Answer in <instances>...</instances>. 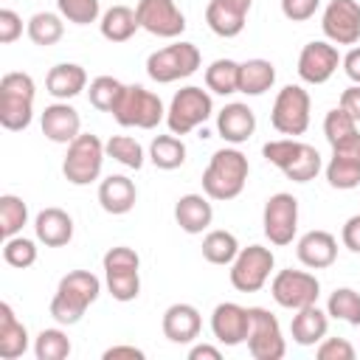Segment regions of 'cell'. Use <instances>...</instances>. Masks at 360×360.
<instances>
[{
    "label": "cell",
    "instance_id": "obj_1",
    "mask_svg": "<svg viewBox=\"0 0 360 360\" xmlns=\"http://www.w3.org/2000/svg\"><path fill=\"white\" fill-rule=\"evenodd\" d=\"M248 174H250V163L239 149L233 146L217 149L202 172V191L208 200H233L242 194Z\"/></svg>",
    "mask_w": 360,
    "mask_h": 360
},
{
    "label": "cell",
    "instance_id": "obj_2",
    "mask_svg": "<svg viewBox=\"0 0 360 360\" xmlns=\"http://www.w3.org/2000/svg\"><path fill=\"white\" fill-rule=\"evenodd\" d=\"M101 292V281L90 273V270H70L68 276H62L53 298H51V315L56 323L73 326L82 321V315L87 312V307L98 298Z\"/></svg>",
    "mask_w": 360,
    "mask_h": 360
},
{
    "label": "cell",
    "instance_id": "obj_3",
    "mask_svg": "<svg viewBox=\"0 0 360 360\" xmlns=\"http://www.w3.org/2000/svg\"><path fill=\"white\" fill-rule=\"evenodd\" d=\"M37 84L28 73L11 70L0 79V124L8 132H20L34 118Z\"/></svg>",
    "mask_w": 360,
    "mask_h": 360
},
{
    "label": "cell",
    "instance_id": "obj_4",
    "mask_svg": "<svg viewBox=\"0 0 360 360\" xmlns=\"http://www.w3.org/2000/svg\"><path fill=\"white\" fill-rule=\"evenodd\" d=\"M262 155L278 166L292 183H309L318 177L321 172V155L315 146L295 141V138H278V141H267L262 146Z\"/></svg>",
    "mask_w": 360,
    "mask_h": 360
},
{
    "label": "cell",
    "instance_id": "obj_5",
    "mask_svg": "<svg viewBox=\"0 0 360 360\" xmlns=\"http://www.w3.org/2000/svg\"><path fill=\"white\" fill-rule=\"evenodd\" d=\"M121 127H135V129H155L163 118V101L158 93L141 87V84H124L121 98L115 101L112 112H110Z\"/></svg>",
    "mask_w": 360,
    "mask_h": 360
},
{
    "label": "cell",
    "instance_id": "obj_6",
    "mask_svg": "<svg viewBox=\"0 0 360 360\" xmlns=\"http://www.w3.org/2000/svg\"><path fill=\"white\" fill-rule=\"evenodd\" d=\"M200 62H202V56L194 42H174V45H166V48L149 53L146 73L158 84H172L177 79H188L191 73H197Z\"/></svg>",
    "mask_w": 360,
    "mask_h": 360
},
{
    "label": "cell",
    "instance_id": "obj_7",
    "mask_svg": "<svg viewBox=\"0 0 360 360\" xmlns=\"http://www.w3.org/2000/svg\"><path fill=\"white\" fill-rule=\"evenodd\" d=\"M104 143L98 141V135L82 132L76 141L68 143V155L62 160V174L68 183L73 186H90L93 180H98L101 166H104Z\"/></svg>",
    "mask_w": 360,
    "mask_h": 360
},
{
    "label": "cell",
    "instance_id": "obj_8",
    "mask_svg": "<svg viewBox=\"0 0 360 360\" xmlns=\"http://www.w3.org/2000/svg\"><path fill=\"white\" fill-rule=\"evenodd\" d=\"M214 112V101H211V93L197 87V84H188L183 90H177L172 96V104L166 110V124H169V132L174 135H188L191 129H197L200 124H205Z\"/></svg>",
    "mask_w": 360,
    "mask_h": 360
},
{
    "label": "cell",
    "instance_id": "obj_9",
    "mask_svg": "<svg viewBox=\"0 0 360 360\" xmlns=\"http://www.w3.org/2000/svg\"><path fill=\"white\" fill-rule=\"evenodd\" d=\"M309 110H312V98L301 84H284L273 101L270 110V124L278 135L287 138H298L307 132L309 127Z\"/></svg>",
    "mask_w": 360,
    "mask_h": 360
},
{
    "label": "cell",
    "instance_id": "obj_10",
    "mask_svg": "<svg viewBox=\"0 0 360 360\" xmlns=\"http://www.w3.org/2000/svg\"><path fill=\"white\" fill-rule=\"evenodd\" d=\"M273 264H276V256L270 248L264 245H248V248H239L236 259L231 262V284L233 290L239 292H259L270 273H273Z\"/></svg>",
    "mask_w": 360,
    "mask_h": 360
},
{
    "label": "cell",
    "instance_id": "obj_11",
    "mask_svg": "<svg viewBox=\"0 0 360 360\" xmlns=\"http://www.w3.org/2000/svg\"><path fill=\"white\" fill-rule=\"evenodd\" d=\"M250 326H248V352L253 360H281L287 352L281 326L276 315L264 307H248Z\"/></svg>",
    "mask_w": 360,
    "mask_h": 360
},
{
    "label": "cell",
    "instance_id": "obj_12",
    "mask_svg": "<svg viewBox=\"0 0 360 360\" xmlns=\"http://www.w3.org/2000/svg\"><path fill=\"white\" fill-rule=\"evenodd\" d=\"M273 301L284 309H301L309 304H318L321 281L307 270H278L270 284Z\"/></svg>",
    "mask_w": 360,
    "mask_h": 360
},
{
    "label": "cell",
    "instance_id": "obj_13",
    "mask_svg": "<svg viewBox=\"0 0 360 360\" xmlns=\"http://www.w3.org/2000/svg\"><path fill=\"white\" fill-rule=\"evenodd\" d=\"M262 225H264V236L273 245H290L295 239L298 231V200L287 191L273 194L264 202V214H262Z\"/></svg>",
    "mask_w": 360,
    "mask_h": 360
},
{
    "label": "cell",
    "instance_id": "obj_14",
    "mask_svg": "<svg viewBox=\"0 0 360 360\" xmlns=\"http://www.w3.org/2000/svg\"><path fill=\"white\" fill-rule=\"evenodd\" d=\"M135 14H138L141 28L149 31L152 37L174 39L186 31V17L174 0H138Z\"/></svg>",
    "mask_w": 360,
    "mask_h": 360
},
{
    "label": "cell",
    "instance_id": "obj_15",
    "mask_svg": "<svg viewBox=\"0 0 360 360\" xmlns=\"http://www.w3.org/2000/svg\"><path fill=\"white\" fill-rule=\"evenodd\" d=\"M321 28L335 45H354L360 39V3L357 0H329L321 17Z\"/></svg>",
    "mask_w": 360,
    "mask_h": 360
},
{
    "label": "cell",
    "instance_id": "obj_16",
    "mask_svg": "<svg viewBox=\"0 0 360 360\" xmlns=\"http://www.w3.org/2000/svg\"><path fill=\"white\" fill-rule=\"evenodd\" d=\"M340 62L343 59H340V53H338V48L332 42L312 39L298 53V76L307 84H323V82H329L335 76Z\"/></svg>",
    "mask_w": 360,
    "mask_h": 360
},
{
    "label": "cell",
    "instance_id": "obj_17",
    "mask_svg": "<svg viewBox=\"0 0 360 360\" xmlns=\"http://www.w3.org/2000/svg\"><path fill=\"white\" fill-rule=\"evenodd\" d=\"M248 326H250V315H248V307H242V304L222 301L211 312V332L222 346L245 343L248 340Z\"/></svg>",
    "mask_w": 360,
    "mask_h": 360
},
{
    "label": "cell",
    "instance_id": "obj_18",
    "mask_svg": "<svg viewBox=\"0 0 360 360\" xmlns=\"http://www.w3.org/2000/svg\"><path fill=\"white\" fill-rule=\"evenodd\" d=\"M250 6L253 0H211L205 8V22L217 37L233 39L242 34Z\"/></svg>",
    "mask_w": 360,
    "mask_h": 360
},
{
    "label": "cell",
    "instance_id": "obj_19",
    "mask_svg": "<svg viewBox=\"0 0 360 360\" xmlns=\"http://www.w3.org/2000/svg\"><path fill=\"white\" fill-rule=\"evenodd\" d=\"M42 135L53 143H70L82 135V118L76 112V107H70L68 101H56V104H48L42 110Z\"/></svg>",
    "mask_w": 360,
    "mask_h": 360
},
{
    "label": "cell",
    "instance_id": "obj_20",
    "mask_svg": "<svg viewBox=\"0 0 360 360\" xmlns=\"http://www.w3.org/2000/svg\"><path fill=\"white\" fill-rule=\"evenodd\" d=\"M295 253H298L304 267L323 270V267H332L335 259H338V239L329 231H307L298 239Z\"/></svg>",
    "mask_w": 360,
    "mask_h": 360
},
{
    "label": "cell",
    "instance_id": "obj_21",
    "mask_svg": "<svg viewBox=\"0 0 360 360\" xmlns=\"http://www.w3.org/2000/svg\"><path fill=\"white\" fill-rule=\"evenodd\" d=\"M217 132L228 141V143H245L253 132H256V115L248 104L242 101H231L219 110L217 115Z\"/></svg>",
    "mask_w": 360,
    "mask_h": 360
},
{
    "label": "cell",
    "instance_id": "obj_22",
    "mask_svg": "<svg viewBox=\"0 0 360 360\" xmlns=\"http://www.w3.org/2000/svg\"><path fill=\"white\" fill-rule=\"evenodd\" d=\"M163 335L172 340V343H191L197 335H200V326H202V318H200V309L194 304H172L166 312H163Z\"/></svg>",
    "mask_w": 360,
    "mask_h": 360
},
{
    "label": "cell",
    "instance_id": "obj_23",
    "mask_svg": "<svg viewBox=\"0 0 360 360\" xmlns=\"http://www.w3.org/2000/svg\"><path fill=\"white\" fill-rule=\"evenodd\" d=\"M34 233L45 248H62L73 239V219L62 208H42L34 219Z\"/></svg>",
    "mask_w": 360,
    "mask_h": 360
},
{
    "label": "cell",
    "instance_id": "obj_24",
    "mask_svg": "<svg viewBox=\"0 0 360 360\" xmlns=\"http://www.w3.org/2000/svg\"><path fill=\"white\" fill-rule=\"evenodd\" d=\"M45 87L56 101H68L76 98L84 87H87V70L76 62H59L48 70L45 76Z\"/></svg>",
    "mask_w": 360,
    "mask_h": 360
},
{
    "label": "cell",
    "instance_id": "obj_25",
    "mask_svg": "<svg viewBox=\"0 0 360 360\" xmlns=\"http://www.w3.org/2000/svg\"><path fill=\"white\" fill-rule=\"evenodd\" d=\"M135 200H138V188L127 174H110L98 186V202L107 214H115V217L127 214L135 208Z\"/></svg>",
    "mask_w": 360,
    "mask_h": 360
},
{
    "label": "cell",
    "instance_id": "obj_26",
    "mask_svg": "<svg viewBox=\"0 0 360 360\" xmlns=\"http://www.w3.org/2000/svg\"><path fill=\"white\" fill-rule=\"evenodd\" d=\"M326 329H329V312H321L318 304H309V307H301L295 309L292 321H290V332H292V340L298 346H315L326 338Z\"/></svg>",
    "mask_w": 360,
    "mask_h": 360
},
{
    "label": "cell",
    "instance_id": "obj_27",
    "mask_svg": "<svg viewBox=\"0 0 360 360\" xmlns=\"http://www.w3.org/2000/svg\"><path fill=\"white\" fill-rule=\"evenodd\" d=\"M174 219L186 233H202L214 219V208L205 194H183L174 205Z\"/></svg>",
    "mask_w": 360,
    "mask_h": 360
},
{
    "label": "cell",
    "instance_id": "obj_28",
    "mask_svg": "<svg viewBox=\"0 0 360 360\" xmlns=\"http://www.w3.org/2000/svg\"><path fill=\"white\" fill-rule=\"evenodd\" d=\"M28 352V329L25 323L17 321L11 304H0V357L3 360H17Z\"/></svg>",
    "mask_w": 360,
    "mask_h": 360
},
{
    "label": "cell",
    "instance_id": "obj_29",
    "mask_svg": "<svg viewBox=\"0 0 360 360\" xmlns=\"http://www.w3.org/2000/svg\"><path fill=\"white\" fill-rule=\"evenodd\" d=\"M98 28H101V37L104 39H110V42H127L141 28V22H138L135 8H129V6H112V8H107L101 14Z\"/></svg>",
    "mask_w": 360,
    "mask_h": 360
},
{
    "label": "cell",
    "instance_id": "obj_30",
    "mask_svg": "<svg viewBox=\"0 0 360 360\" xmlns=\"http://www.w3.org/2000/svg\"><path fill=\"white\" fill-rule=\"evenodd\" d=\"M276 68L270 59H248L239 62V93L245 96H262L273 87Z\"/></svg>",
    "mask_w": 360,
    "mask_h": 360
},
{
    "label": "cell",
    "instance_id": "obj_31",
    "mask_svg": "<svg viewBox=\"0 0 360 360\" xmlns=\"http://www.w3.org/2000/svg\"><path fill=\"white\" fill-rule=\"evenodd\" d=\"M62 20H65L62 14H53V11H37V14L28 20V25H25L28 39H31L34 45H39V48H51V45H56V42L65 37V22H62Z\"/></svg>",
    "mask_w": 360,
    "mask_h": 360
},
{
    "label": "cell",
    "instance_id": "obj_32",
    "mask_svg": "<svg viewBox=\"0 0 360 360\" xmlns=\"http://www.w3.org/2000/svg\"><path fill=\"white\" fill-rule=\"evenodd\" d=\"M149 160L163 169V172H172V169H180L186 163V143L172 132V135H158L152 143H149Z\"/></svg>",
    "mask_w": 360,
    "mask_h": 360
},
{
    "label": "cell",
    "instance_id": "obj_33",
    "mask_svg": "<svg viewBox=\"0 0 360 360\" xmlns=\"http://www.w3.org/2000/svg\"><path fill=\"white\" fill-rule=\"evenodd\" d=\"M205 87L217 96L239 93V62L233 59H214L205 68Z\"/></svg>",
    "mask_w": 360,
    "mask_h": 360
},
{
    "label": "cell",
    "instance_id": "obj_34",
    "mask_svg": "<svg viewBox=\"0 0 360 360\" xmlns=\"http://www.w3.org/2000/svg\"><path fill=\"white\" fill-rule=\"evenodd\" d=\"M239 253V242L231 231H208L205 239H202V259L211 262V264H231Z\"/></svg>",
    "mask_w": 360,
    "mask_h": 360
},
{
    "label": "cell",
    "instance_id": "obj_35",
    "mask_svg": "<svg viewBox=\"0 0 360 360\" xmlns=\"http://www.w3.org/2000/svg\"><path fill=\"white\" fill-rule=\"evenodd\" d=\"M326 312L338 321L360 326V292L352 287H338L326 301Z\"/></svg>",
    "mask_w": 360,
    "mask_h": 360
},
{
    "label": "cell",
    "instance_id": "obj_36",
    "mask_svg": "<svg viewBox=\"0 0 360 360\" xmlns=\"http://www.w3.org/2000/svg\"><path fill=\"white\" fill-rule=\"evenodd\" d=\"M28 222V205L22 202V197L17 194H3L0 197V233L8 239V236H17Z\"/></svg>",
    "mask_w": 360,
    "mask_h": 360
},
{
    "label": "cell",
    "instance_id": "obj_37",
    "mask_svg": "<svg viewBox=\"0 0 360 360\" xmlns=\"http://www.w3.org/2000/svg\"><path fill=\"white\" fill-rule=\"evenodd\" d=\"M121 93H124V82H118L115 76H96L90 82L87 98L98 112H112V107L121 98Z\"/></svg>",
    "mask_w": 360,
    "mask_h": 360
},
{
    "label": "cell",
    "instance_id": "obj_38",
    "mask_svg": "<svg viewBox=\"0 0 360 360\" xmlns=\"http://www.w3.org/2000/svg\"><path fill=\"white\" fill-rule=\"evenodd\" d=\"M326 180L332 188H343V191L357 188L360 186V160L332 155L326 163Z\"/></svg>",
    "mask_w": 360,
    "mask_h": 360
},
{
    "label": "cell",
    "instance_id": "obj_39",
    "mask_svg": "<svg viewBox=\"0 0 360 360\" xmlns=\"http://www.w3.org/2000/svg\"><path fill=\"white\" fill-rule=\"evenodd\" d=\"M104 149H107V155L112 158V160H118L121 166H127V169H141L143 166V146L135 141V138H129V135H112L107 143H104Z\"/></svg>",
    "mask_w": 360,
    "mask_h": 360
},
{
    "label": "cell",
    "instance_id": "obj_40",
    "mask_svg": "<svg viewBox=\"0 0 360 360\" xmlns=\"http://www.w3.org/2000/svg\"><path fill=\"white\" fill-rule=\"evenodd\" d=\"M37 360H65L70 354V340L62 329H42L34 340Z\"/></svg>",
    "mask_w": 360,
    "mask_h": 360
},
{
    "label": "cell",
    "instance_id": "obj_41",
    "mask_svg": "<svg viewBox=\"0 0 360 360\" xmlns=\"http://www.w3.org/2000/svg\"><path fill=\"white\" fill-rule=\"evenodd\" d=\"M107 276V290L115 301H135L141 292V276L138 270H110Z\"/></svg>",
    "mask_w": 360,
    "mask_h": 360
},
{
    "label": "cell",
    "instance_id": "obj_42",
    "mask_svg": "<svg viewBox=\"0 0 360 360\" xmlns=\"http://www.w3.org/2000/svg\"><path fill=\"white\" fill-rule=\"evenodd\" d=\"M3 259H6V264L17 267V270H25V267H31L37 262V245L31 239L20 236V233L8 236L6 245H3Z\"/></svg>",
    "mask_w": 360,
    "mask_h": 360
},
{
    "label": "cell",
    "instance_id": "obj_43",
    "mask_svg": "<svg viewBox=\"0 0 360 360\" xmlns=\"http://www.w3.org/2000/svg\"><path fill=\"white\" fill-rule=\"evenodd\" d=\"M59 14L73 25H90L98 20V0H56Z\"/></svg>",
    "mask_w": 360,
    "mask_h": 360
},
{
    "label": "cell",
    "instance_id": "obj_44",
    "mask_svg": "<svg viewBox=\"0 0 360 360\" xmlns=\"http://www.w3.org/2000/svg\"><path fill=\"white\" fill-rule=\"evenodd\" d=\"M354 132H357V121H354L343 107H335V110L326 112V118H323V135H326V141H329L332 146H335L338 141L354 135Z\"/></svg>",
    "mask_w": 360,
    "mask_h": 360
},
{
    "label": "cell",
    "instance_id": "obj_45",
    "mask_svg": "<svg viewBox=\"0 0 360 360\" xmlns=\"http://www.w3.org/2000/svg\"><path fill=\"white\" fill-rule=\"evenodd\" d=\"M101 264H104V273H110V270H138L141 267V256L132 248L118 245V248H110L104 253Z\"/></svg>",
    "mask_w": 360,
    "mask_h": 360
},
{
    "label": "cell",
    "instance_id": "obj_46",
    "mask_svg": "<svg viewBox=\"0 0 360 360\" xmlns=\"http://www.w3.org/2000/svg\"><path fill=\"white\" fill-rule=\"evenodd\" d=\"M315 354L318 360H354V346L346 338H323Z\"/></svg>",
    "mask_w": 360,
    "mask_h": 360
},
{
    "label": "cell",
    "instance_id": "obj_47",
    "mask_svg": "<svg viewBox=\"0 0 360 360\" xmlns=\"http://www.w3.org/2000/svg\"><path fill=\"white\" fill-rule=\"evenodd\" d=\"M318 3L321 0H281V14L290 22H304L318 11Z\"/></svg>",
    "mask_w": 360,
    "mask_h": 360
},
{
    "label": "cell",
    "instance_id": "obj_48",
    "mask_svg": "<svg viewBox=\"0 0 360 360\" xmlns=\"http://www.w3.org/2000/svg\"><path fill=\"white\" fill-rule=\"evenodd\" d=\"M22 34V17L11 8H0V42L11 45Z\"/></svg>",
    "mask_w": 360,
    "mask_h": 360
},
{
    "label": "cell",
    "instance_id": "obj_49",
    "mask_svg": "<svg viewBox=\"0 0 360 360\" xmlns=\"http://www.w3.org/2000/svg\"><path fill=\"white\" fill-rule=\"evenodd\" d=\"M340 239H343V245L352 253H360V214H354V217L346 219V225L340 231Z\"/></svg>",
    "mask_w": 360,
    "mask_h": 360
},
{
    "label": "cell",
    "instance_id": "obj_50",
    "mask_svg": "<svg viewBox=\"0 0 360 360\" xmlns=\"http://www.w3.org/2000/svg\"><path fill=\"white\" fill-rule=\"evenodd\" d=\"M340 107H343L354 121H360V84H352V87H346V90L340 93Z\"/></svg>",
    "mask_w": 360,
    "mask_h": 360
},
{
    "label": "cell",
    "instance_id": "obj_51",
    "mask_svg": "<svg viewBox=\"0 0 360 360\" xmlns=\"http://www.w3.org/2000/svg\"><path fill=\"white\" fill-rule=\"evenodd\" d=\"M118 357H129V360H143L146 354H143V349H138V346H110L107 352H104V360H118Z\"/></svg>",
    "mask_w": 360,
    "mask_h": 360
},
{
    "label": "cell",
    "instance_id": "obj_52",
    "mask_svg": "<svg viewBox=\"0 0 360 360\" xmlns=\"http://www.w3.org/2000/svg\"><path fill=\"white\" fill-rule=\"evenodd\" d=\"M343 70H346V76H349L354 84H360V48H352V51L343 56Z\"/></svg>",
    "mask_w": 360,
    "mask_h": 360
},
{
    "label": "cell",
    "instance_id": "obj_53",
    "mask_svg": "<svg viewBox=\"0 0 360 360\" xmlns=\"http://www.w3.org/2000/svg\"><path fill=\"white\" fill-rule=\"evenodd\" d=\"M219 357H222V352L217 346H208V343H197L188 352V360H219Z\"/></svg>",
    "mask_w": 360,
    "mask_h": 360
}]
</instances>
